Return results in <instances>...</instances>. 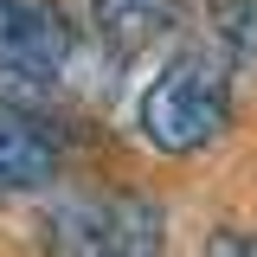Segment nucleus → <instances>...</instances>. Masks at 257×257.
<instances>
[{"mask_svg": "<svg viewBox=\"0 0 257 257\" xmlns=\"http://www.w3.org/2000/svg\"><path fill=\"white\" fill-rule=\"evenodd\" d=\"M206 257H257V231H212Z\"/></svg>", "mask_w": 257, "mask_h": 257, "instance_id": "7", "label": "nucleus"}, {"mask_svg": "<svg viewBox=\"0 0 257 257\" xmlns=\"http://www.w3.org/2000/svg\"><path fill=\"white\" fill-rule=\"evenodd\" d=\"M231 128V77L225 58L206 45H187L161 64V77L142 96V142L161 155H199Z\"/></svg>", "mask_w": 257, "mask_h": 257, "instance_id": "1", "label": "nucleus"}, {"mask_svg": "<svg viewBox=\"0 0 257 257\" xmlns=\"http://www.w3.org/2000/svg\"><path fill=\"white\" fill-rule=\"evenodd\" d=\"M77 58V32L58 0H0V71L52 84Z\"/></svg>", "mask_w": 257, "mask_h": 257, "instance_id": "3", "label": "nucleus"}, {"mask_svg": "<svg viewBox=\"0 0 257 257\" xmlns=\"http://www.w3.org/2000/svg\"><path fill=\"white\" fill-rule=\"evenodd\" d=\"M52 174H58V142L32 122L26 109H7L0 103V193L45 187Z\"/></svg>", "mask_w": 257, "mask_h": 257, "instance_id": "5", "label": "nucleus"}, {"mask_svg": "<svg viewBox=\"0 0 257 257\" xmlns=\"http://www.w3.org/2000/svg\"><path fill=\"white\" fill-rule=\"evenodd\" d=\"M90 20H96V39L109 52H148L161 39L180 32V0H90Z\"/></svg>", "mask_w": 257, "mask_h": 257, "instance_id": "4", "label": "nucleus"}, {"mask_svg": "<svg viewBox=\"0 0 257 257\" xmlns=\"http://www.w3.org/2000/svg\"><path fill=\"white\" fill-rule=\"evenodd\" d=\"M206 13H212V26H219L225 45L257 64V0H206Z\"/></svg>", "mask_w": 257, "mask_h": 257, "instance_id": "6", "label": "nucleus"}, {"mask_svg": "<svg viewBox=\"0 0 257 257\" xmlns=\"http://www.w3.org/2000/svg\"><path fill=\"white\" fill-rule=\"evenodd\" d=\"M45 238L58 257H155L161 251V212L128 199H77L45 219Z\"/></svg>", "mask_w": 257, "mask_h": 257, "instance_id": "2", "label": "nucleus"}]
</instances>
